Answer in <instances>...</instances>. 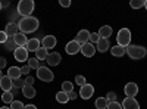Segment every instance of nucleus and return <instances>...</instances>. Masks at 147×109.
I'll return each instance as SVG.
<instances>
[{"instance_id":"nucleus-1","label":"nucleus","mask_w":147,"mask_h":109,"mask_svg":"<svg viewBox=\"0 0 147 109\" xmlns=\"http://www.w3.org/2000/svg\"><path fill=\"white\" fill-rule=\"evenodd\" d=\"M38 25H40L38 19L34 18V16H27V18H22V19L18 22L19 32H22V34H31V32L37 31V30H38Z\"/></svg>"},{"instance_id":"nucleus-2","label":"nucleus","mask_w":147,"mask_h":109,"mask_svg":"<svg viewBox=\"0 0 147 109\" xmlns=\"http://www.w3.org/2000/svg\"><path fill=\"white\" fill-rule=\"evenodd\" d=\"M125 52L134 60L143 59L147 55V49H146V47H143V46H138V44H129L128 47H125Z\"/></svg>"},{"instance_id":"nucleus-3","label":"nucleus","mask_w":147,"mask_h":109,"mask_svg":"<svg viewBox=\"0 0 147 109\" xmlns=\"http://www.w3.org/2000/svg\"><path fill=\"white\" fill-rule=\"evenodd\" d=\"M32 12H34V2L32 0H21L18 3V14L22 18L31 16Z\"/></svg>"},{"instance_id":"nucleus-4","label":"nucleus","mask_w":147,"mask_h":109,"mask_svg":"<svg viewBox=\"0 0 147 109\" xmlns=\"http://www.w3.org/2000/svg\"><path fill=\"white\" fill-rule=\"evenodd\" d=\"M116 41L121 47H128L131 44V31L128 28H121L116 35Z\"/></svg>"},{"instance_id":"nucleus-5","label":"nucleus","mask_w":147,"mask_h":109,"mask_svg":"<svg viewBox=\"0 0 147 109\" xmlns=\"http://www.w3.org/2000/svg\"><path fill=\"white\" fill-rule=\"evenodd\" d=\"M37 77H38V80L46 81V83H52L55 80V74L47 66H40L37 69Z\"/></svg>"},{"instance_id":"nucleus-6","label":"nucleus","mask_w":147,"mask_h":109,"mask_svg":"<svg viewBox=\"0 0 147 109\" xmlns=\"http://www.w3.org/2000/svg\"><path fill=\"white\" fill-rule=\"evenodd\" d=\"M13 56H15V59L18 60V62H27V60L30 59L27 47H16L15 52H13Z\"/></svg>"},{"instance_id":"nucleus-7","label":"nucleus","mask_w":147,"mask_h":109,"mask_svg":"<svg viewBox=\"0 0 147 109\" xmlns=\"http://www.w3.org/2000/svg\"><path fill=\"white\" fill-rule=\"evenodd\" d=\"M125 94H127V97H136L137 93H138V86L136 83H127L125 84V89H124Z\"/></svg>"},{"instance_id":"nucleus-8","label":"nucleus","mask_w":147,"mask_h":109,"mask_svg":"<svg viewBox=\"0 0 147 109\" xmlns=\"http://www.w3.org/2000/svg\"><path fill=\"white\" fill-rule=\"evenodd\" d=\"M93 94H94V87L91 86V84H88V83L85 84V86H82L81 90H80V96H81L82 99H85V100L90 99Z\"/></svg>"},{"instance_id":"nucleus-9","label":"nucleus","mask_w":147,"mask_h":109,"mask_svg":"<svg viewBox=\"0 0 147 109\" xmlns=\"http://www.w3.org/2000/svg\"><path fill=\"white\" fill-rule=\"evenodd\" d=\"M65 50H66L68 55H77L78 52H81V44L78 41H75V40H72V41H69L66 44Z\"/></svg>"},{"instance_id":"nucleus-10","label":"nucleus","mask_w":147,"mask_h":109,"mask_svg":"<svg viewBox=\"0 0 147 109\" xmlns=\"http://www.w3.org/2000/svg\"><path fill=\"white\" fill-rule=\"evenodd\" d=\"M81 53H82L85 58H93L94 53H96V47H94V44H91V43L81 44Z\"/></svg>"},{"instance_id":"nucleus-11","label":"nucleus","mask_w":147,"mask_h":109,"mask_svg":"<svg viewBox=\"0 0 147 109\" xmlns=\"http://www.w3.org/2000/svg\"><path fill=\"white\" fill-rule=\"evenodd\" d=\"M122 109H140V103L134 97H125L122 102Z\"/></svg>"},{"instance_id":"nucleus-12","label":"nucleus","mask_w":147,"mask_h":109,"mask_svg":"<svg viewBox=\"0 0 147 109\" xmlns=\"http://www.w3.org/2000/svg\"><path fill=\"white\" fill-rule=\"evenodd\" d=\"M5 32H6V35H7L9 39H13L16 34H19L18 24H15V22H10V24H7V25H6V30H5Z\"/></svg>"},{"instance_id":"nucleus-13","label":"nucleus","mask_w":147,"mask_h":109,"mask_svg":"<svg viewBox=\"0 0 147 109\" xmlns=\"http://www.w3.org/2000/svg\"><path fill=\"white\" fill-rule=\"evenodd\" d=\"M56 43H57V40H56V37L55 35H46V37L41 40V44H43V47L44 49H53V47L56 46Z\"/></svg>"},{"instance_id":"nucleus-14","label":"nucleus","mask_w":147,"mask_h":109,"mask_svg":"<svg viewBox=\"0 0 147 109\" xmlns=\"http://www.w3.org/2000/svg\"><path fill=\"white\" fill-rule=\"evenodd\" d=\"M47 64L50 65V66H57L59 64H60V60H62V56H60L57 52H53V53H50L47 56Z\"/></svg>"},{"instance_id":"nucleus-15","label":"nucleus","mask_w":147,"mask_h":109,"mask_svg":"<svg viewBox=\"0 0 147 109\" xmlns=\"http://www.w3.org/2000/svg\"><path fill=\"white\" fill-rule=\"evenodd\" d=\"M90 31L88 30H81L78 34H77V39H75V41H78L80 44H85V43H88V40H90Z\"/></svg>"},{"instance_id":"nucleus-16","label":"nucleus","mask_w":147,"mask_h":109,"mask_svg":"<svg viewBox=\"0 0 147 109\" xmlns=\"http://www.w3.org/2000/svg\"><path fill=\"white\" fill-rule=\"evenodd\" d=\"M40 44H41V41L38 40V39H30L28 40V43H27V50H28V53L30 52H37L40 49Z\"/></svg>"},{"instance_id":"nucleus-17","label":"nucleus","mask_w":147,"mask_h":109,"mask_svg":"<svg viewBox=\"0 0 147 109\" xmlns=\"http://www.w3.org/2000/svg\"><path fill=\"white\" fill-rule=\"evenodd\" d=\"M0 87H2L3 91H10L12 87H13V83H12V80L7 75H5L2 80H0Z\"/></svg>"},{"instance_id":"nucleus-18","label":"nucleus","mask_w":147,"mask_h":109,"mask_svg":"<svg viewBox=\"0 0 147 109\" xmlns=\"http://www.w3.org/2000/svg\"><path fill=\"white\" fill-rule=\"evenodd\" d=\"M21 75H22V72H21V68H18V66H10L9 71H7V77L12 81L16 80V78H21Z\"/></svg>"},{"instance_id":"nucleus-19","label":"nucleus","mask_w":147,"mask_h":109,"mask_svg":"<svg viewBox=\"0 0 147 109\" xmlns=\"http://www.w3.org/2000/svg\"><path fill=\"white\" fill-rule=\"evenodd\" d=\"M96 47H97V50L102 52V53L106 52V50H109V47H110V41H109V39H100L99 41H97Z\"/></svg>"},{"instance_id":"nucleus-20","label":"nucleus","mask_w":147,"mask_h":109,"mask_svg":"<svg viewBox=\"0 0 147 109\" xmlns=\"http://www.w3.org/2000/svg\"><path fill=\"white\" fill-rule=\"evenodd\" d=\"M13 40H15V43H16V46H18V47H25V46H27V43H28L27 35H25V34H22V32L16 34L15 37H13Z\"/></svg>"},{"instance_id":"nucleus-21","label":"nucleus","mask_w":147,"mask_h":109,"mask_svg":"<svg viewBox=\"0 0 147 109\" xmlns=\"http://www.w3.org/2000/svg\"><path fill=\"white\" fill-rule=\"evenodd\" d=\"M110 53H112V56L115 58H122L127 52H125V47H121V46H113V47H110Z\"/></svg>"},{"instance_id":"nucleus-22","label":"nucleus","mask_w":147,"mask_h":109,"mask_svg":"<svg viewBox=\"0 0 147 109\" xmlns=\"http://www.w3.org/2000/svg\"><path fill=\"white\" fill-rule=\"evenodd\" d=\"M22 94L25 96V97H28V99H32L35 96V89L32 86H24L22 87Z\"/></svg>"},{"instance_id":"nucleus-23","label":"nucleus","mask_w":147,"mask_h":109,"mask_svg":"<svg viewBox=\"0 0 147 109\" xmlns=\"http://www.w3.org/2000/svg\"><path fill=\"white\" fill-rule=\"evenodd\" d=\"M99 35L100 39H110V35H112V28H110L109 25H105L99 30Z\"/></svg>"},{"instance_id":"nucleus-24","label":"nucleus","mask_w":147,"mask_h":109,"mask_svg":"<svg viewBox=\"0 0 147 109\" xmlns=\"http://www.w3.org/2000/svg\"><path fill=\"white\" fill-rule=\"evenodd\" d=\"M56 100H57L59 103H68V102H69V96H68V93H65V91H57V93H56Z\"/></svg>"},{"instance_id":"nucleus-25","label":"nucleus","mask_w":147,"mask_h":109,"mask_svg":"<svg viewBox=\"0 0 147 109\" xmlns=\"http://www.w3.org/2000/svg\"><path fill=\"white\" fill-rule=\"evenodd\" d=\"M107 105H109V102H107L106 97H99V99L94 102V106L97 109H107Z\"/></svg>"},{"instance_id":"nucleus-26","label":"nucleus","mask_w":147,"mask_h":109,"mask_svg":"<svg viewBox=\"0 0 147 109\" xmlns=\"http://www.w3.org/2000/svg\"><path fill=\"white\" fill-rule=\"evenodd\" d=\"M47 56H49V52L44 47H40V49L35 52V59H38V60H44V59H47Z\"/></svg>"},{"instance_id":"nucleus-27","label":"nucleus","mask_w":147,"mask_h":109,"mask_svg":"<svg viewBox=\"0 0 147 109\" xmlns=\"http://www.w3.org/2000/svg\"><path fill=\"white\" fill-rule=\"evenodd\" d=\"M2 100H3L5 103H12V102H13V94H12L10 91H3Z\"/></svg>"},{"instance_id":"nucleus-28","label":"nucleus","mask_w":147,"mask_h":109,"mask_svg":"<svg viewBox=\"0 0 147 109\" xmlns=\"http://www.w3.org/2000/svg\"><path fill=\"white\" fill-rule=\"evenodd\" d=\"M72 90H74V84H72L71 81H63V83H62V91L71 93Z\"/></svg>"},{"instance_id":"nucleus-29","label":"nucleus","mask_w":147,"mask_h":109,"mask_svg":"<svg viewBox=\"0 0 147 109\" xmlns=\"http://www.w3.org/2000/svg\"><path fill=\"white\" fill-rule=\"evenodd\" d=\"M38 62H40L38 59H35V58H30V59H28V66H30L31 69H38V68H40Z\"/></svg>"},{"instance_id":"nucleus-30","label":"nucleus","mask_w":147,"mask_h":109,"mask_svg":"<svg viewBox=\"0 0 147 109\" xmlns=\"http://www.w3.org/2000/svg\"><path fill=\"white\" fill-rule=\"evenodd\" d=\"M129 6H131L132 9H140V7L144 6V0H131Z\"/></svg>"},{"instance_id":"nucleus-31","label":"nucleus","mask_w":147,"mask_h":109,"mask_svg":"<svg viewBox=\"0 0 147 109\" xmlns=\"http://www.w3.org/2000/svg\"><path fill=\"white\" fill-rule=\"evenodd\" d=\"M5 46H6V49H7V50L15 52V46H16V43H15L13 39H7V41L5 43Z\"/></svg>"},{"instance_id":"nucleus-32","label":"nucleus","mask_w":147,"mask_h":109,"mask_svg":"<svg viewBox=\"0 0 147 109\" xmlns=\"http://www.w3.org/2000/svg\"><path fill=\"white\" fill-rule=\"evenodd\" d=\"M12 83H13V89H21L22 90V87L25 86V80H21V78H16Z\"/></svg>"},{"instance_id":"nucleus-33","label":"nucleus","mask_w":147,"mask_h":109,"mask_svg":"<svg viewBox=\"0 0 147 109\" xmlns=\"http://www.w3.org/2000/svg\"><path fill=\"white\" fill-rule=\"evenodd\" d=\"M25 108V105H24L21 100H13L10 103V109H24Z\"/></svg>"},{"instance_id":"nucleus-34","label":"nucleus","mask_w":147,"mask_h":109,"mask_svg":"<svg viewBox=\"0 0 147 109\" xmlns=\"http://www.w3.org/2000/svg\"><path fill=\"white\" fill-rule=\"evenodd\" d=\"M100 40V35L97 34V32H91L90 34V40H88V43H91V44H97V41Z\"/></svg>"},{"instance_id":"nucleus-35","label":"nucleus","mask_w":147,"mask_h":109,"mask_svg":"<svg viewBox=\"0 0 147 109\" xmlns=\"http://www.w3.org/2000/svg\"><path fill=\"white\" fill-rule=\"evenodd\" d=\"M75 84H78L80 87L85 86V84H87V81H85V77H84V75H77V77H75Z\"/></svg>"},{"instance_id":"nucleus-36","label":"nucleus","mask_w":147,"mask_h":109,"mask_svg":"<svg viewBox=\"0 0 147 109\" xmlns=\"http://www.w3.org/2000/svg\"><path fill=\"white\" fill-rule=\"evenodd\" d=\"M107 109H122V105L118 103V102H110L107 105Z\"/></svg>"},{"instance_id":"nucleus-37","label":"nucleus","mask_w":147,"mask_h":109,"mask_svg":"<svg viewBox=\"0 0 147 109\" xmlns=\"http://www.w3.org/2000/svg\"><path fill=\"white\" fill-rule=\"evenodd\" d=\"M106 99H107L109 103H110V102H116V94H115L113 91H109L107 96H106Z\"/></svg>"},{"instance_id":"nucleus-38","label":"nucleus","mask_w":147,"mask_h":109,"mask_svg":"<svg viewBox=\"0 0 147 109\" xmlns=\"http://www.w3.org/2000/svg\"><path fill=\"white\" fill-rule=\"evenodd\" d=\"M7 35H6V32L5 31H0V43H2V44H5L6 41H7Z\"/></svg>"},{"instance_id":"nucleus-39","label":"nucleus","mask_w":147,"mask_h":109,"mask_svg":"<svg viewBox=\"0 0 147 109\" xmlns=\"http://www.w3.org/2000/svg\"><path fill=\"white\" fill-rule=\"evenodd\" d=\"M30 69H31V68H30L28 65H25V66H22V68H21V72H22L24 75H27V77H28V74H30Z\"/></svg>"},{"instance_id":"nucleus-40","label":"nucleus","mask_w":147,"mask_h":109,"mask_svg":"<svg viewBox=\"0 0 147 109\" xmlns=\"http://www.w3.org/2000/svg\"><path fill=\"white\" fill-rule=\"evenodd\" d=\"M59 5L63 6V7H69V6H71V2H69V0H60Z\"/></svg>"},{"instance_id":"nucleus-41","label":"nucleus","mask_w":147,"mask_h":109,"mask_svg":"<svg viewBox=\"0 0 147 109\" xmlns=\"http://www.w3.org/2000/svg\"><path fill=\"white\" fill-rule=\"evenodd\" d=\"M32 84H34V78L28 75V77L25 78V86H32Z\"/></svg>"},{"instance_id":"nucleus-42","label":"nucleus","mask_w":147,"mask_h":109,"mask_svg":"<svg viewBox=\"0 0 147 109\" xmlns=\"http://www.w3.org/2000/svg\"><path fill=\"white\" fill-rule=\"evenodd\" d=\"M68 96H69V100H74V99H75V97H77V93H75V91H74V90H72L71 93H68Z\"/></svg>"},{"instance_id":"nucleus-43","label":"nucleus","mask_w":147,"mask_h":109,"mask_svg":"<svg viewBox=\"0 0 147 109\" xmlns=\"http://www.w3.org/2000/svg\"><path fill=\"white\" fill-rule=\"evenodd\" d=\"M6 66V59L5 58H0V69Z\"/></svg>"},{"instance_id":"nucleus-44","label":"nucleus","mask_w":147,"mask_h":109,"mask_svg":"<svg viewBox=\"0 0 147 109\" xmlns=\"http://www.w3.org/2000/svg\"><path fill=\"white\" fill-rule=\"evenodd\" d=\"M24 109H37V106L35 105H25V108Z\"/></svg>"},{"instance_id":"nucleus-45","label":"nucleus","mask_w":147,"mask_h":109,"mask_svg":"<svg viewBox=\"0 0 147 109\" xmlns=\"http://www.w3.org/2000/svg\"><path fill=\"white\" fill-rule=\"evenodd\" d=\"M3 78V74H2V69H0V80H2Z\"/></svg>"},{"instance_id":"nucleus-46","label":"nucleus","mask_w":147,"mask_h":109,"mask_svg":"<svg viewBox=\"0 0 147 109\" xmlns=\"http://www.w3.org/2000/svg\"><path fill=\"white\" fill-rule=\"evenodd\" d=\"M144 7H146V10H147V0H146V2H144Z\"/></svg>"},{"instance_id":"nucleus-47","label":"nucleus","mask_w":147,"mask_h":109,"mask_svg":"<svg viewBox=\"0 0 147 109\" xmlns=\"http://www.w3.org/2000/svg\"><path fill=\"white\" fill-rule=\"evenodd\" d=\"M0 109H10V108H7V106H2V108H0Z\"/></svg>"},{"instance_id":"nucleus-48","label":"nucleus","mask_w":147,"mask_h":109,"mask_svg":"<svg viewBox=\"0 0 147 109\" xmlns=\"http://www.w3.org/2000/svg\"><path fill=\"white\" fill-rule=\"evenodd\" d=\"M0 9H2V2H0Z\"/></svg>"}]
</instances>
